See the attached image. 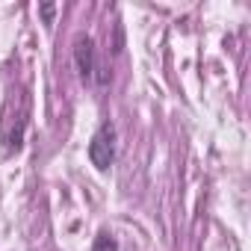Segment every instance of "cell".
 Returning <instances> with one entry per match:
<instances>
[{
    "mask_svg": "<svg viewBox=\"0 0 251 251\" xmlns=\"http://www.w3.org/2000/svg\"><path fill=\"white\" fill-rule=\"evenodd\" d=\"M89 160L98 172H109L115 163V127L112 121H103L95 130L92 142H89Z\"/></svg>",
    "mask_w": 251,
    "mask_h": 251,
    "instance_id": "obj_1",
    "label": "cell"
},
{
    "mask_svg": "<svg viewBox=\"0 0 251 251\" xmlns=\"http://www.w3.org/2000/svg\"><path fill=\"white\" fill-rule=\"evenodd\" d=\"M74 65H77V74L80 80H95V42L92 36H80L74 42Z\"/></svg>",
    "mask_w": 251,
    "mask_h": 251,
    "instance_id": "obj_2",
    "label": "cell"
},
{
    "mask_svg": "<svg viewBox=\"0 0 251 251\" xmlns=\"http://www.w3.org/2000/svg\"><path fill=\"white\" fill-rule=\"evenodd\" d=\"M92 251H118V242H115L112 233L100 230V233L95 236V242H92Z\"/></svg>",
    "mask_w": 251,
    "mask_h": 251,
    "instance_id": "obj_3",
    "label": "cell"
},
{
    "mask_svg": "<svg viewBox=\"0 0 251 251\" xmlns=\"http://www.w3.org/2000/svg\"><path fill=\"white\" fill-rule=\"evenodd\" d=\"M42 18L45 24H53V3H42Z\"/></svg>",
    "mask_w": 251,
    "mask_h": 251,
    "instance_id": "obj_4",
    "label": "cell"
}]
</instances>
